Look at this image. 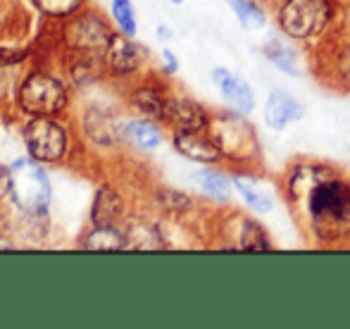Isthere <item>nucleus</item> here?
<instances>
[{
	"label": "nucleus",
	"mask_w": 350,
	"mask_h": 329,
	"mask_svg": "<svg viewBox=\"0 0 350 329\" xmlns=\"http://www.w3.org/2000/svg\"><path fill=\"white\" fill-rule=\"evenodd\" d=\"M310 229L322 244L350 237V181L334 176L305 198Z\"/></svg>",
	"instance_id": "1"
},
{
	"label": "nucleus",
	"mask_w": 350,
	"mask_h": 329,
	"mask_svg": "<svg viewBox=\"0 0 350 329\" xmlns=\"http://www.w3.org/2000/svg\"><path fill=\"white\" fill-rule=\"evenodd\" d=\"M334 0H284L279 5V27L288 38L308 41L329 29L334 19Z\"/></svg>",
	"instance_id": "2"
},
{
	"label": "nucleus",
	"mask_w": 350,
	"mask_h": 329,
	"mask_svg": "<svg viewBox=\"0 0 350 329\" xmlns=\"http://www.w3.org/2000/svg\"><path fill=\"white\" fill-rule=\"evenodd\" d=\"M10 194L27 213H43L51 203V181L33 160H22L10 170Z\"/></svg>",
	"instance_id": "3"
},
{
	"label": "nucleus",
	"mask_w": 350,
	"mask_h": 329,
	"mask_svg": "<svg viewBox=\"0 0 350 329\" xmlns=\"http://www.w3.org/2000/svg\"><path fill=\"white\" fill-rule=\"evenodd\" d=\"M210 134L219 141L224 158L229 160H255L258 155V141H255V129L243 112H226L210 122Z\"/></svg>",
	"instance_id": "4"
},
{
	"label": "nucleus",
	"mask_w": 350,
	"mask_h": 329,
	"mask_svg": "<svg viewBox=\"0 0 350 329\" xmlns=\"http://www.w3.org/2000/svg\"><path fill=\"white\" fill-rule=\"evenodd\" d=\"M67 103L62 83L48 75H31L19 88V105L33 117H53Z\"/></svg>",
	"instance_id": "5"
},
{
	"label": "nucleus",
	"mask_w": 350,
	"mask_h": 329,
	"mask_svg": "<svg viewBox=\"0 0 350 329\" xmlns=\"http://www.w3.org/2000/svg\"><path fill=\"white\" fill-rule=\"evenodd\" d=\"M24 141H27L31 158L41 163H55L65 155L67 148V136L62 127L48 117H36L29 122L24 129Z\"/></svg>",
	"instance_id": "6"
},
{
	"label": "nucleus",
	"mask_w": 350,
	"mask_h": 329,
	"mask_svg": "<svg viewBox=\"0 0 350 329\" xmlns=\"http://www.w3.org/2000/svg\"><path fill=\"white\" fill-rule=\"evenodd\" d=\"M338 176V172L322 163H295L284 176V194L291 203L305 200L319 184Z\"/></svg>",
	"instance_id": "7"
},
{
	"label": "nucleus",
	"mask_w": 350,
	"mask_h": 329,
	"mask_svg": "<svg viewBox=\"0 0 350 329\" xmlns=\"http://www.w3.org/2000/svg\"><path fill=\"white\" fill-rule=\"evenodd\" d=\"M112 36L115 34L107 29V24H103L98 17H91V14H83V17L74 19L72 24L65 27V41L70 48H77V51L83 53H103L107 51Z\"/></svg>",
	"instance_id": "8"
},
{
	"label": "nucleus",
	"mask_w": 350,
	"mask_h": 329,
	"mask_svg": "<svg viewBox=\"0 0 350 329\" xmlns=\"http://www.w3.org/2000/svg\"><path fill=\"white\" fill-rule=\"evenodd\" d=\"M174 148L179 150L184 158L193 160L200 165H217L224 160V150H221L219 141L208 131H174Z\"/></svg>",
	"instance_id": "9"
},
{
	"label": "nucleus",
	"mask_w": 350,
	"mask_h": 329,
	"mask_svg": "<svg viewBox=\"0 0 350 329\" xmlns=\"http://www.w3.org/2000/svg\"><path fill=\"white\" fill-rule=\"evenodd\" d=\"M229 246L236 250H272V239L267 237V229L258 220L243 213H234L229 218Z\"/></svg>",
	"instance_id": "10"
},
{
	"label": "nucleus",
	"mask_w": 350,
	"mask_h": 329,
	"mask_svg": "<svg viewBox=\"0 0 350 329\" xmlns=\"http://www.w3.org/2000/svg\"><path fill=\"white\" fill-rule=\"evenodd\" d=\"M165 120L179 131H208L212 122L208 110L193 98H170Z\"/></svg>",
	"instance_id": "11"
},
{
	"label": "nucleus",
	"mask_w": 350,
	"mask_h": 329,
	"mask_svg": "<svg viewBox=\"0 0 350 329\" xmlns=\"http://www.w3.org/2000/svg\"><path fill=\"white\" fill-rule=\"evenodd\" d=\"M303 115H305V105L295 96H291L288 91L277 88V91L269 93L267 105H265V122H267L269 129L284 131L288 124L303 120Z\"/></svg>",
	"instance_id": "12"
},
{
	"label": "nucleus",
	"mask_w": 350,
	"mask_h": 329,
	"mask_svg": "<svg viewBox=\"0 0 350 329\" xmlns=\"http://www.w3.org/2000/svg\"><path fill=\"white\" fill-rule=\"evenodd\" d=\"M212 79L219 86V93L236 112H253L255 107V91L250 88V83L239 75H231L229 70H215L212 72Z\"/></svg>",
	"instance_id": "13"
},
{
	"label": "nucleus",
	"mask_w": 350,
	"mask_h": 329,
	"mask_svg": "<svg viewBox=\"0 0 350 329\" xmlns=\"http://www.w3.org/2000/svg\"><path fill=\"white\" fill-rule=\"evenodd\" d=\"M105 60L115 72L126 75V72H134L141 65V48L124 36H112L110 46L105 51Z\"/></svg>",
	"instance_id": "14"
},
{
	"label": "nucleus",
	"mask_w": 350,
	"mask_h": 329,
	"mask_svg": "<svg viewBox=\"0 0 350 329\" xmlns=\"http://www.w3.org/2000/svg\"><path fill=\"white\" fill-rule=\"evenodd\" d=\"M231 181H234L236 191L243 196L245 205H248L253 213L265 215V213H269V210L274 208L272 196L267 194V189H265V186L260 184L255 176H241L239 174V176H231Z\"/></svg>",
	"instance_id": "15"
},
{
	"label": "nucleus",
	"mask_w": 350,
	"mask_h": 329,
	"mask_svg": "<svg viewBox=\"0 0 350 329\" xmlns=\"http://www.w3.org/2000/svg\"><path fill=\"white\" fill-rule=\"evenodd\" d=\"M167 101H170V98H165L157 88H152V86L136 88L134 96H131L134 107L141 112L143 117H148V120H165L167 117Z\"/></svg>",
	"instance_id": "16"
},
{
	"label": "nucleus",
	"mask_w": 350,
	"mask_h": 329,
	"mask_svg": "<svg viewBox=\"0 0 350 329\" xmlns=\"http://www.w3.org/2000/svg\"><path fill=\"white\" fill-rule=\"evenodd\" d=\"M122 213V200L117 196L115 189L105 186V189L98 191L96 203H93V222L96 227H105V224H112Z\"/></svg>",
	"instance_id": "17"
},
{
	"label": "nucleus",
	"mask_w": 350,
	"mask_h": 329,
	"mask_svg": "<svg viewBox=\"0 0 350 329\" xmlns=\"http://www.w3.org/2000/svg\"><path fill=\"white\" fill-rule=\"evenodd\" d=\"M265 55L272 60V65L277 67L279 72L291 77H303V67H300V57L298 53L291 46H284L281 41H272L267 48H265Z\"/></svg>",
	"instance_id": "18"
},
{
	"label": "nucleus",
	"mask_w": 350,
	"mask_h": 329,
	"mask_svg": "<svg viewBox=\"0 0 350 329\" xmlns=\"http://www.w3.org/2000/svg\"><path fill=\"white\" fill-rule=\"evenodd\" d=\"M226 3H229L231 12L241 22V27L248 29V31H258V29H262L267 24V14L255 0H226Z\"/></svg>",
	"instance_id": "19"
},
{
	"label": "nucleus",
	"mask_w": 350,
	"mask_h": 329,
	"mask_svg": "<svg viewBox=\"0 0 350 329\" xmlns=\"http://www.w3.org/2000/svg\"><path fill=\"white\" fill-rule=\"evenodd\" d=\"M126 136L134 146H139L143 150H152L160 146L162 136H160V129H157L152 122L148 120H134L126 124Z\"/></svg>",
	"instance_id": "20"
},
{
	"label": "nucleus",
	"mask_w": 350,
	"mask_h": 329,
	"mask_svg": "<svg viewBox=\"0 0 350 329\" xmlns=\"http://www.w3.org/2000/svg\"><path fill=\"white\" fill-rule=\"evenodd\" d=\"M83 246L88 250H122V248H126V239L122 237L112 224H105V227L93 229Z\"/></svg>",
	"instance_id": "21"
},
{
	"label": "nucleus",
	"mask_w": 350,
	"mask_h": 329,
	"mask_svg": "<svg viewBox=\"0 0 350 329\" xmlns=\"http://www.w3.org/2000/svg\"><path fill=\"white\" fill-rule=\"evenodd\" d=\"M196 176H198L200 189H203L205 194L210 196V198H215V200H229L231 186H234V181L226 179V176L221 174V172H217V170H200Z\"/></svg>",
	"instance_id": "22"
},
{
	"label": "nucleus",
	"mask_w": 350,
	"mask_h": 329,
	"mask_svg": "<svg viewBox=\"0 0 350 329\" xmlns=\"http://www.w3.org/2000/svg\"><path fill=\"white\" fill-rule=\"evenodd\" d=\"M83 0H36L38 10L51 17H67V14L77 12L81 8Z\"/></svg>",
	"instance_id": "23"
},
{
	"label": "nucleus",
	"mask_w": 350,
	"mask_h": 329,
	"mask_svg": "<svg viewBox=\"0 0 350 329\" xmlns=\"http://www.w3.org/2000/svg\"><path fill=\"white\" fill-rule=\"evenodd\" d=\"M112 14H115L117 24L124 29V34L134 36L136 34V17H134V8H131L129 0H115V3H112Z\"/></svg>",
	"instance_id": "24"
},
{
	"label": "nucleus",
	"mask_w": 350,
	"mask_h": 329,
	"mask_svg": "<svg viewBox=\"0 0 350 329\" xmlns=\"http://www.w3.org/2000/svg\"><path fill=\"white\" fill-rule=\"evenodd\" d=\"M160 203H162V208L165 210H170V213H186V210H191L193 208V200L189 198L186 194H181V191H172V189H167V191H160Z\"/></svg>",
	"instance_id": "25"
},
{
	"label": "nucleus",
	"mask_w": 350,
	"mask_h": 329,
	"mask_svg": "<svg viewBox=\"0 0 350 329\" xmlns=\"http://www.w3.org/2000/svg\"><path fill=\"white\" fill-rule=\"evenodd\" d=\"M27 55H29L27 48H3L0 46V67L17 65V62H22Z\"/></svg>",
	"instance_id": "26"
},
{
	"label": "nucleus",
	"mask_w": 350,
	"mask_h": 329,
	"mask_svg": "<svg viewBox=\"0 0 350 329\" xmlns=\"http://www.w3.org/2000/svg\"><path fill=\"white\" fill-rule=\"evenodd\" d=\"M8 191H10V172L5 167H0V198L8 196Z\"/></svg>",
	"instance_id": "27"
},
{
	"label": "nucleus",
	"mask_w": 350,
	"mask_h": 329,
	"mask_svg": "<svg viewBox=\"0 0 350 329\" xmlns=\"http://www.w3.org/2000/svg\"><path fill=\"white\" fill-rule=\"evenodd\" d=\"M10 77H8V72H3V67H0V96H5V91H8V86H10Z\"/></svg>",
	"instance_id": "28"
},
{
	"label": "nucleus",
	"mask_w": 350,
	"mask_h": 329,
	"mask_svg": "<svg viewBox=\"0 0 350 329\" xmlns=\"http://www.w3.org/2000/svg\"><path fill=\"white\" fill-rule=\"evenodd\" d=\"M165 60H167V67H170V72H174L176 67H179V65H176V57L172 55L170 51H165Z\"/></svg>",
	"instance_id": "29"
},
{
	"label": "nucleus",
	"mask_w": 350,
	"mask_h": 329,
	"mask_svg": "<svg viewBox=\"0 0 350 329\" xmlns=\"http://www.w3.org/2000/svg\"><path fill=\"white\" fill-rule=\"evenodd\" d=\"M10 248H12V244L5 241V239H0V250H10Z\"/></svg>",
	"instance_id": "30"
},
{
	"label": "nucleus",
	"mask_w": 350,
	"mask_h": 329,
	"mask_svg": "<svg viewBox=\"0 0 350 329\" xmlns=\"http://www.w3.org/2000/svg\"><path fill=\"white\" fill-rule=\"evenodd\" d=\"M172 3H184V0H172Z\"/></svg>",
	"instance_id": "31"
}]
</instances>
